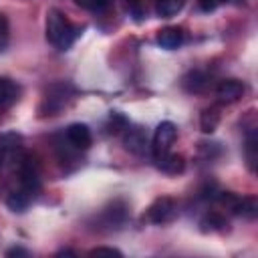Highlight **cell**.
Listing matches in <instances>:
<instances>
[{"label": "cell", "instance_id": "44dd1931", "mask_svg": "<svg viewBox=\"0 0 258 258\" xmlns=\"http://www.w3.org/2000/svg\"><path fill=\"white\" fill-rule=\"evenodd\" d=\"M81 8H85V10H93V12H97V10H103V8H107V4H109V0H75Z\"/></svg>", "mask_w": 258, "mask_h": 258}, {"label": "cell", "instance_id": "4fadbf2b", "mask_svg": "<svg viewBox=\"0 0 258 258\" xmlns=\"http://www.w3.org/2000/svg\"><path fill=\"white\" fill-rule=\"evenodd\" d=\"M208 87V75L202 71H189L183 77V89L189 93H202Z\"/></svg>", "mask_w": 258, "mask_h": 258}, {"label": "cell", "instance_id": "9c48e42d", "mask_svg": "<svg viewBox=\"0 0 258 258\" xmlns=\"http://www.w3.org/2000/svg\"><path fill=\"white\" fill-rule=\"evenodd\" d=\"M153 157H155V165H157L161 171L169 173V175H177V173H181L183 167H185L183 157L177 155V153H171V151H165V153H159V155H153Z\"/></svg>", "mask_w": 258, "mask_h": 258}, {"label": "cell", "instance_id": "ba28073f", "mask_svg": "<svg viewBox=\"0 0 258 258\" xmlns=\"http://www.w3.org/2000/svg\"><path fill=\"white\" fill-rule=\"evenodd\" d=\"M244 91H246L244 83H240L238 79H226V81H222L218 85L216 95H218V99L222 103H234L244 95Z\"/></svg>", "mask_w": 258, "mask_h": 258}, {"label": "cell", "instance_id": "d4e9b609", "mask_svg": "<svg viewBox=\"0 0 258 258\" xmlns=\"http://www.w3.org/2000/svg\"><path fill=\"white\" fill-rule=\"evenodd\" d=\"M6 256H8V258H12V256H30V252L24 250V248H20V246H14V248L6 250Z\"/></svg>", "mask_w": 258, "mask_h": 258}, {"label": "cell", "instance_id": "603a6c76", "mask_svg": "<svg viewBox=\"0 0 258 258\" xmlns=\"http://www.w3.org/2000/svg\"><path fill=\"white\" fill-rule=\"evenodd\" d=\"M99 254H109V256H123L121 250L117 248H107V246H97L91 250V256H99Z\"/></svg>", "mask_w": 258, "mask_h": 258}, {"label": "cell", "instance_id": "3957f363", "mask_svg": "<svg viewBox=\"0 0 258 258\" xmlns=\"http://www.w3.org/2000/svg\"><path fill=\"white\" fill-rule=\"evenodd\" d=\"M18 177H20V185L22 189H26L28 194H36L40 187V177H38V165L34 161L32 155H22L20 163H18Z\"/></svg>", "mask_w": 258, "mask_h": 258}, {"label": "cell", "instance_id": "9a60e30c", "mask_svg": "<svg viewBox=\"0 0 258 258\" xmlns=\"http://www.w3.org/2000/svg\"><path fill=\"white\" fill-rule=\"evenodd\" d=\"M200 226H202L204 232H208V230H210V232H222V230H226L228 222H226V218H224L222 214L210 212V214L204 216V220L200 222Z\"/></svg>", "mask_w": 258, "mask_h": 258}, {"label": "cell", "instance_id": "8992f818", "mask_svg": "<svg viewBox=\"0 0 258 258\" xmlns=\"http://www.w3.org/2000/svg\"><path fill=\"white\" fill-rule=\"evenodd\" d=\"M123 145L127 151L135 153V155H145L147 151H151V145L147 141V135L141 127H131L127 129L125 137H123Z\"/></svg>", "mask_w": 258, "mask_h": 258}, {"label": "cell", "instance_id": "83f0119b", "mask_svg": "<svg viewBox=\"0 0 258 258\" xmlns=\"http://www.w3.org/2000/svg\"><path fill=\"white\" fill-rule=\"evenodd\" d=\"M2 163H4V153L0 151V167H2Z\"/></svg>", "mask_w": 258, "mask_h": 258}, {"label": "cell", "instance_id": "6da1fadb", "mask_svg": "<svg viewBox=\"0 0 258 258\" xmlns=\"http://www.w3.org/2000/svg\"><path fill=\"white\" fill-rule=\"evenodd\" d=\"M77 36H79V28L73 26L60 10L50 8L46 12V40L52 46H56L58 50H67Z\"/></svg>", "mask_w": 258, "mask_h": 258}, {"label": "cell", "instance_id": "5b68a950", "mask_svg": "<svg viewBox=\"0 0 258 258\" xmlns=\"http://www.w3.org/2000/svg\"><path fill=\"white\" fill-rule=\"evenodd\" d=\"M175 216V202L167 196L163 198H157L149 208H147V214L145 218L151 222V224H165L169 222L171 218Z\"/></svg>", "mask_w": 258, "mask_h": 258}, {"label": "cell", "instance_id": "cb8c5ba5", "mask_svg": "<svg viewBox=\"0 0 258 258\" xmlns=\"http://www.w3.org/2000/svg\"><path fill=\"white\" fill-rule=\"evenodd\" d=\"M226 2L228 0H200V6H202L204 12H212V10H216L218 6L226 4Z\"/></svg>", "mask_w": 258, "mask_h": 258}, {"label": "cell", "instance_id": "8fae6325", "mask_svg": "<svg viewBox=\"0 0 258 258\" xmlns=\"http://www.w3.org/2000/svg\"><path fill=\"white\" fill-rule=\"evenodd\" d=\"M181 42H183V32H181V28H177V26H165V28H161V30L157 32V44H159L161 48L173 50V48H177Z\"/></svg>", "mask_w": 258, "mask_h": 258}, {"label": "cell", "instance_id": "2e32d148", "mask_svg": "<svg viewBox=\"0 0 258 258\" xmlns=\"http://www.w3.org/2000/svg\"><path fill=\"white\" fill-rule=\"evenodd\" d=\"M258 139H256V131H248L246 135V145H244V153H246V161H248V167L254 171L256 169V159H258Z\"/></svg>", "mask_w": 258, "mask_h": 258}, {"label": "cell", "instance_id": "7a4b0ae2", "mask_svg": "<svg viewBox=\"0 0 258 258\" xmlns=\"http://www.w3.org/2000/svg\"><path fill=\"white\" fill-rule=\"evenodd\" d=\"M75 89L69 85V83H54L48 87L44 99H42V105L38 107L40 115H58V111L69 103V99L73 97Z\"/></svg>", "mask_w": 258, "mask_h": 258}, {"label": "cell", "instance_id": "5bb4252c", "mask_svg": "<svg viewBox=\"0 0 258 258\" xmlns=\"http://www.w3.org/2000/svg\"><path fill=\"white\" fill-rule=\"evenodd\" d=\"M30 200H32V194H28L26 189L20 187L18 191L8 194V198H6V206H8L12 212H24V210L28 208Z\"/></svg>", "mask_w": 258, "mask_h": 258}, {"label": "cell", "instance_id": "d6986e66", "mask_svg": "<svg viewBox=\"0 0 258 258\" xmlns=\"http://www.w3.org/2000/svg\"><path fill=\"white\" fill-rule=\"evenodd\" d=\"M20 147V135L16 133H0V151L6 155V153H12Z\"/></svg>", "mask_w": 258, "mask_h": 258}, {"label": "cell", "instance_id": "277c9868", "mask_svg": "<svg viewBox=\"0 0 258 258\" xmlns=\"http://www.w3.org/2000/svg\"><path fill=\"white\" fill-rule=\"evenodd\" d=\"M177 137V129L171 121H163L157 125L155 133H153V141H151V153L153 155H159V153H165L169 151V147L173 145Z\"/></svg>", "mask_w": 258, "mask_h": 258}, {"label": "cell", "instance_id": "ac0fdd59", "mask_svg": "<svg viewBox=\"0 0 258 258\" xmlns=\"http://www.w3.org/2000/svg\"><path fill=\"white\" fill-rule=\"evenodd\" d=\"M183 4H185V0H157L155 10L161 18H171L183 8Z\"/></svg>", "mask_w": 258, "mask_h": 258}, {"label": "cell", "instance_id": "e0dca14e", "mask_svg": "<svg viewBox=\"0 0 258 258\" xmlns=\"http://www.w3.org/2000/svg\"><path fill=\"white\" fill-rule=\"evenodd\" d=\"M218 125H220V113H218V109H206L204 113H202V117H200V127H202V131L204 133H214L216 129H218Z\"/></svg>", "mask_w": 258, "mask_h": 258}, {"label": "cell", "instance_id": "7c38bea8", "mask_svg": "<svg viewBox=\"0 0 258 258\" xmlns=\"http://www.w3.org/2000/svg\"><path fill=\"white\" fill-rule=\"evenodd\" d=\"M236 216H242V218H248V220H252V218H256V214H258V202H256V198H240L238 196V200L234 202V206L230 208Z\"/></svg>", "mask_w": 258, "mask_h": 258}, {"label": "cell", "instance_id": "52a82bcc", "mask_svg": "<svg viewBox=\"0 0 258 258\" xmlns=\"http://www.w3.org/2000/svg\"><path fill=\"white\" fill-rule=\"evenodd\" d=\"M67 141L75 147V149H89L91 147V131L85 123H73L67 127L64 131Z\"/></svg>", "mask_w": 258, "mask_h": 258}, {"label": "cell", "instance_id": "7402d4cb", "mask_svg": "<svg viewBox=\"0 0 258 258\" xmlns=\"http://www.w3.org/2000/svg\"><path fill=\"white\" fill-rule=\"evenodd\" d=\"M6 40H8V20L4 14H0V50L6 46Z\"/></svg>", "mask_w": 258, "mask_h": 258}, {"label": "cell", "instance_id": "30bf717a", "mask_svg": "<svg viewBox=\"0 0 258 258\" xmlns=\"http://www.w3.org/2000/svg\"><path fill=\"white\" fill-rule=\"evenodd\" d=\"M20 97V87L8 79V77H0V109H8L12 107Z\"/></svg>", "mask_w": 258, "mask_h": 258}, {"label": "cell", "instance_id": "484cf974", "mask_svg": "<svg viewBox=\"0 0 258 258\" xmlns=\"http://www.w3.org/2000/svg\"><path fill=\"white\" fill-rule=\"evenodd\" d=\"M127 4H129V8L135 12V16L141 18V12H139V0H127Z\"/></svg>", "mask_w": 258, "mask_h": 258}, {"label": "cell", "instance_id": "4316f807", "mask_svg": "<svg viewBox=\"0 0 258 258\" xmlns=\"http://www.w3.org/2000/svg\"><path fill=\"white\" fill-rule=\"evenodd\" d=\"M64 254H67V256H75V252H73V250H62V252H58L56 256H64Z\"/></svg>", "mask_w": 258, "mask_h": 258}, {"label": "cell", "instance_id": "ffe728a7", "mask_svg": "<svg viewBox=\"0 0 258 258\" xmlns=\"http://www.w3.org/2000/svg\"><path fill=\"white\" fill-rule=\"evenodd\" d=\"M109 125H111V133H117V131H121V129H127L129 121H127V117H125L123 113L113 111V113L109 115Z\"/></svg>", "mask_w": 258, "mask_h": 258}]
</instances>
